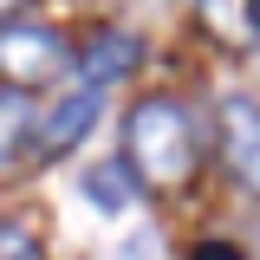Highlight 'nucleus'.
<instances>
[{
    "label": "nucleus",
    "instance_id": "nucleus-7",
    "mask_svg": "<svg viewBox=\"0 0 260 260\" xmlns=\"http://www.w3.org/2000/svg\"><path fill=\"white\" fill-rule=\"evenodd\" d=\"M32 143V104H26V91H0V162H13L20 150Z\"/></svg>",
    "mask_w": 260,
    "mask_h": 260
},
{
    "label": "nucleus",
    "instance_id": "nucleus-6",
    "mask_svg": "<svg viewBox=\"0 0 260 260\" xmlns=\"http://www.w3.org/2000/svg\"><path fill=\"white\" fill-rule=\"evenodd\" d=\"M130 65H137V39L130 32H98L91 39V52H85V85H111V78H124Z\"/></svg>",
    "mask_w": 260,
    "mask_h": 260
},
{
    "label": "nucleus",
    "instance_id": "nucleus-4",
    "mask_svg": "<svg viewBox=\"0 0 260 260\" xmlns=\"http://www.w3.org/2000/svg\"><path fill=\"white\" fill-rule=\"evenodd\" d=\"M221 143H228V169L260 195V104L254 98H221Z\"/></svg>",
    "mask_w": 260,
    "mask_h": 260
},
{
    "label": "nucleus",
    "instance_id": "nucleus-3",
    "mask_svg": "<svg viewBox=\"0 0 260 260\" xmlns=\"http://www.w3.org/2000/svg\"><path fill=\"white\" fill-rule=\"evenodd\" d=\"M98 104H104V91L98 85H78V91H65L39 124H32V150L52 162V156H72L85 137L98 130Z\"/></svg>",
    "mask_w": 260,
    "mask_h": 260
},
{
    "label": "nucleus",
    "instance_id": "nucleus-11",
    "mask_svg": "<svg viewBox=\"0 0 260 260\" xmlns=\"http://www.w3.org/2000/svg\"><path fill=\"white\" fill-rule=\"evenodd\" d=\"M20 7H26V0H0V26H7V20H13Z\"/></svg>",
    "mask_w": 260,
    "mask_h": 260
},
{
    "label": "nucleus",
    "instance_id": "nucleus-8",
    "mask_svg": "<svg viewBox=\"0 0 260 260\" xmlns=\"http://www.w3.org/2000/svg\"><path fill=\"white\" fill-rule=\"evenodd\" d=\"M85 195H91L104 215H124L130 208V162H98V169H85Z\"/></svg>",
    "mask_w": 260,
    "mask_h": 260
},
{
    "label": "nucleus",
    "instance_id": "nucleus-10",
    "mask_svg": "<svg viewBox=\"0 0 260 260\" xmlns=\"http://www.w3.org/2000/svg\"><path fill=\"white\" fill-rule=\"evenodd\" d=\"M189 260H247V254H241V247H228V241H202Z\"/></svg>",
    "mask_w": 260,
    "mask_h": 260
},
{
    "label": "nucleus",
    "instance_id": "nucleus-1",
    "mask_svg": "<svg viewBox=\"0 0 260 260\" xmlns=\"http://www.w3.org/2000/svg\"><path fill=\"white\" fill-rule=\"evenodd\" d=\"M124 162L150 182L156 195L182 189L195 176V130H189V111L176 98H143L124 124Z\"/></svg>",
    "mask_w": 260,
    "mask_h": 260
},
{
    "label": "nucleus",
    "instance_id": "nucleus-2",
    "mask_svg": "<svg viewBox=\"0 0 260 260\" xmlns=\"http://www.w3.org/2000/svg\"><path fill=\"white\" fill-rule=\"evenodd\" d=\"M65 65H72V52L52 26H39V20H7L0 26V78L13 91H32V85L59 78Z\"/></svg>",
    "mask_w": 260,
    "mask_h": 260
},
{
    "label": "nucleus",
    "instance_id": "nucleus-9",
    "mask_svg": "<svg viewBox=\"0 0 260 260\" xmlns=\"http://www.w3.org/2000/svg\"><path fill=\"white\" fill-rule=\"evenodd\" d=\"M0 260H39V241L20 221H0Z\"/></svg>",
    "mask_w": 260,
    "mask_h": 260
},
{
    "label": "nucleus",
    "instance_id": "nucleus-5",
    "mask_svg": "<svg viewBox=\"0 0 260 260\" xmlns=\"http://www.w3.org/2000/svg\"><path fill=\"white\" fill-rule=\"evenodd\" d=\"M195 20L215 32L221 46H247L260 32V0H195Z\"/></svg>",
    "mask_w": 260,
    "mask_h": 260
}]
</instances>
